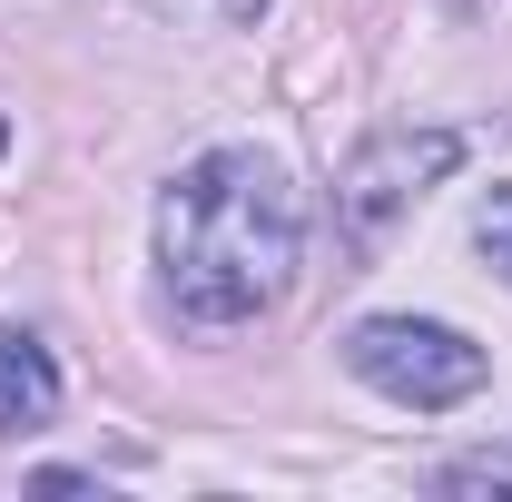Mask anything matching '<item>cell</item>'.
<instances>
[{"mask_svg": "<svg viewBox=\"0 0 512 502\" xmlns=\"http://www.w3.org/2000/svg\"><path fill=\"white\" fill-rule=\"evenodd\" d=\"M345 365L375 384L384 404H414V414H453V404H473L483 394V345L473 335H453L434 315H365L355 335H345Z\"/></svg>", "mask_w": 512, "mask_h": 502, "instance_id": "2", "label": "cell"}, {"mask_svg": "<svg viewBox=\"0 0 512 502\" xmlns=\"http://www.w3.org/2000/svg\"><path fill=\"white\" fill-rule=\"evenodd\" d=\"M453 168H463V138H453V128H375V138L345 158V178H335L345 237H355V247H384V237L414 217V197L444 188Z\"/></svg>", "mask_w": 512, "mask_h": 502, "instance_id": "3", "label": "cell"}, {"mask_svg": "<svg viewBox=\"0 0 512 502\" xmlns=\"http://www.w3.org/2000/svg\"><path fill=\"white\" fill-rule=\"evenodd\" d=\"M217 10H227L237 30H247V20H266V0H217Z\"/></svg>", "mask_w": 512, "mask_h": 502, "instance_id": "6", "label": "cell"}, {"mask_svg": "<svg viewBox=\"0 0 512 502\" xmlns=\"http://www.w3.org/2000/svg\"><path fill=\"white\" fill-rule=\"evenodd\" d=\"M473 247L493 256V276L512 286V188H493L483 207H473Z\"/></svg>", "mask_w": 512, "mask_h": 502, "instance_id": "5", "label": "cell"}, {"mask_svg": "<svg viewBox=\"0 0 512 502\" xmlns=\"http://www.w3.org/2000/svg\"><path fill=\"white\" fill-rule=\"evenodd\" d=\"M306 197L266 148H207L158 197V276L188 325H247L296 286Z\"/></svg>", "mask_w": 512, "mask_h": 502, "instance_id": "1", "label": "cell"}, {"mask_svg": "<svg viewBox=\"0 0 512 502\" xmlns=\"http://www.w3.org/2000/svg\"><path fill=\"white\" fill-rule=\"evenodd\" d=\"M60 424V365L30 325H0V434H40Z\"/></svg>", "mask_w": 512, "mask_h": 502, "instance_id": "4", "label": "cell"}]
</instances>
